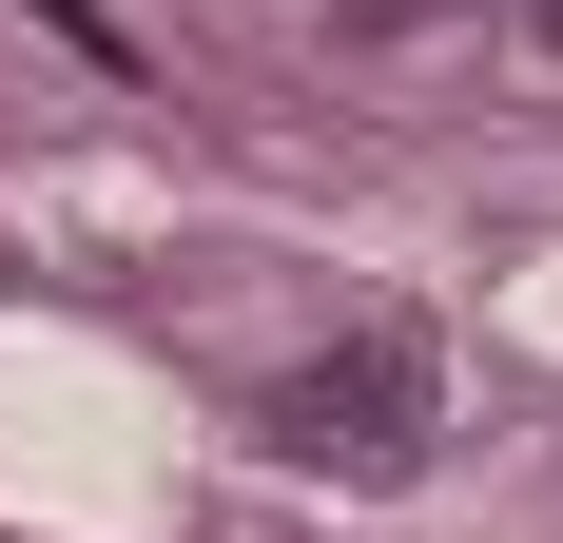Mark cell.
<instances>
[{"label":"cell","instance_id":"6da1fadb","mask_svg":"<svg viewBox=\"0 0 563 543\" xmlns=\"http://www.w3.org/2000/svg\"><path fill=\"white\" fill-rule=\"evenodd\" d=\"M273 446H291V466H331V486H408V466H428V350H408V330L311 350V369L273 388Z\"/></svg>","mask_w":563,"mask_h":543},{"label":"cell","instance_id":"7a4b0ae2","mask_svg":"<svg viewBox=\"0 0 563 543\" xmlns=\"http://www.w3.org/2000/svg\"><path fill=\"white\" fill-rule=\"evenodd\" d=\"M544 40H563V0H544Z\"/></svg>","mask_w":563,"mask_h":543}]
</instances>
